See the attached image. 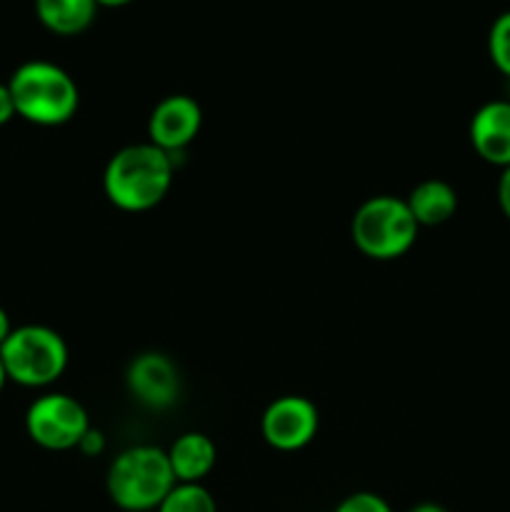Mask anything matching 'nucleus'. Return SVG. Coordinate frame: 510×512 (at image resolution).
Returning <instances> with one entry per match:
<instances>
[{
    "mask_svg": "<svg viewBox=\"0 0 510 512\" xmlns=\"http://www.w3.org/2000/svg\"><path fill=\"white\" fill-rule=\"evenodd\" d=\"M175 158L153 143H133L108 160L103 173L105 198L125 213H148L173 188Z\"/></svg>",
    "mask_w": 510,
    "mask_h": 512,
    "instance_id": "obj_1",
    "label": "nucleus"
},
{
    "mask_svg": "<svg viewBox=\"0 0 510 512\" xmlns=\"http://www.w3.org/2000/svg\"><path fill=\"white\" fill-rule=\"evenodd\" d=\"M15 115L33 125L55 128L75 118L80 90L73 75L50 60H28L8 80Z\"/></svg>",
    "mask_w": 510,
    "mask_h": 512,
    "instance_id": "obj_2",
    "label": "nucleus"
},
{
    "mask_svg": "<svg viewBox=\"0 0 510 512\" xmlns=\"http://www.w3.org/2000/svg\"><path fill=\"white\" fill-rule=\"evenodd\" d=\"M168 453L155 445H133L110 463L105 475L108 498L125 512L158 510L165 495L175 488Z\"/></svg>",
    "mask_w": 510,
    "mask_h": 512,
    "instance_id": "obj_3",
    "label": "nucleus"
},
{
    "mask_svg": "<svg viewBox=\"0 0 510 512\" xmlns=\"http://www.w3.org/2000/svg\"><path fill=\"white\" fill-rule=\"evenodd\" d=\"M418 230L420 225L415 223L405 198L375 195L355 210L350 238L365 258L395 260L413 248Z\"/></svg>",
    "mask_w": 510,
    "mask_h": 512,
    "instance_id": "obj_4",
    "label": "nucleus"
},
{
    "mask_svg": "<svg viewBox=\"0 0 510 512\" xmlns=\"http://www.w3.org/2000/svg\"><path fill=\"white\" fill-rule=\"evenodd\" d=\"M8 380L23 388H48L68 368V345L48 325H20L0 345Z\"/></svg>",
    "mask_w": 510,
    "mask_h": 512,
    "instance_id": "obj_5",
    "label": "nucleus"
},
{
    "mask_svg": "<svg viewBox=\"0 0 510 512\" xmlns=\"http://www.w3.org/2000/svg\"><path fill=\"white\" fill-rule=\"evenodd\" d=\"M25 430L35 445L53 453L78 450L90 430L88 410L78 398L65 393H45L30 403L25 413Z\"/></svg>",
    "mask_w": 510,
    "mask_h": 512,
    "instance_id": "obj_6",
    "label": "nucleus"
},
{
    "mask_svg": "<svg viewBox=\"0 0 510 512\" xmlns=\"http://www.w3.org/2000/svg\"><path fill=\"white\" fill-rule=\"evenodd\" d=\"M320 413L313 400L303 395H283L265 408L260 418V433L270 448L280 453H295L310 445L318 435Z\"/></svg>",
    "mask_w": 510,
    "mask_h": 512,
    "instance_id": "obj_7",
    "label": "nucleus"
},
{
    "mask_svg": "<svg viewBox=\"0 0 510 512\" xmlns=\"http://www.w3.org/2000/svg\"><path fill=\"white\" fill-rule=\"evenodd\" d=\"M203 128V108L195 98L183 93L168 95L153 108L148 118V143L158 145L168 155L183 153Z\"/></svg>",
    "mask_w": 510,
    "mask_h": 512,
    "instance_id": "obj_8",
    "label": "nucleus"
},
{
    "mask_svg": "<svg viewBox=\"0 0 510 512\" xmlns=\"http://www.w3.org/2000/svg\"><path fill=\"white\" fill-rule=\"evenodd\" d=\"M128 393L140 405L150 410H168L180 398V373L178 365L163 353H140L130 360L128 373H125Z\"/></svg>",
    "mask_w": 510,
    "mask_h": 512,
    "instance_id": "obj_9",
    "label": "nucleus"
},
{
    "mask_svg": "<svg viewBox=\"0 0 510 512\" xmlns=\"http://www.w3.org/2000/svg\"><path fill=\"white\" fill-rule=\"evenodd\" d=\"M470 145L490 165H510V100H490L470 120Z\"/></svg>",
    "mask_w": 510,
    "mask_h": 512,
    "instance_id": "obj_10",
    "label": "nucleus"
},
{
    "mask_svg": "<svg viewBox=\"0 0 510 512\" xmlns=\"http://www.w3.org/2000/svg\"><path fill=\"white\" fill-rule=\"evenodd\" d=\"M165 453H168L170 470L178 483H203L213 473L215 460H218V448L213 440L195 430L178 435Z\"/></svg>",
    "mask_w": 510,
    "mask_h": 512,
    "instance_id": "obj_11",
    "label": "nucleus"
},
{
    "mask_svg": "<svg viewBox=\"0 0 510 512\" xmlns=\"http://www.w3.org/2000/svg\"><path fill=\"white\" fill-rule=\"evenodd\" d=\"M415 223L420 228H435V225L448 223L458 210V193L450 183L440 178H428L415 185L410 195L405 198Z\"/></svg>",
    "mask_w": 510,
    "mask_h": 512,
    "instance_id": "obj_12",
    "label": "nucleus"
},
{
    "mask_svg": "<svg viewBox=\"0 0 510 512\" xmlns=\"http://www.w3.org/2000/svg\"><path fill=\"white\" fill-rule=\"evenodd\" d=\"M100 5L95 0H35V15L50 33L80 35L93 25Z\"/></svg>",
    "mask_w": 510,
    "mask_h": 512,
    "instance_id": "obj_13",
    "label": "nucleus"
},
{
    "mask_svg": "<svg viewBox=\"0 0 510 512\" xmlns=\"http://www.w3.org/2000/svg\"><path fill=\"white\" fill-rule=\"evenodd\" d=\"M155 512H218V503L203 483H175Z\"/></svg>",
    "mask_w": 510,
    "mask_h": 512,
    "instance_id": "obj_14",
    "label": "nucleus"
},
{
    "mask_svg": "<svg viewBox=\"0 0 510 512\" xmlns=\"http://www.w3.org/2000/svg\"><path fill=\"white\" fill-rule=\"evenodd\" d=\"M488 55L495 68L510 78V10L500 13L488 30Z\"/></svg>",
    "mask_w": 510,
    "mask_h": 512,
    "instance_id": "obj_15",
    "label": "nucleus"
},
{
    "mask_svg": "<svg viewBox=\"0 0 510 512\" xmlns=\"http://www.w3.org/2000/svg\"><path fill=\"white\" fill-rule=\"evenodd\" d=\"M335 512H393V508H390L388 500L380 498L378 493L360 490V493L348 495V498L335 508Z\"/></svg>",
    "mask_w": 510,
    "mask_h": 512,
    "instance_id": "obj_16",
    "label": "nucleus"
},
{
    "mask_svg": "<svg viewBox=\"0 0 510 512\" xmlns=\"http://www.w3.org/2000/svg\"><path fill=\"white\" fill-rule=\"evenodd\" d=\"M78 450L83 455H88V458H95V455L103 453V450H105L103 430H98V428H93V425H90V430L83 435V440H80Z\"/></svg>",
    "mask_w": 510,
    "mask_h": 512,
    "instance_id": "obj_17",
    "label": "nucleus"
},
{
    "mask_svg": "<svg viewBox=\"0 0 510 512\" xmlns=\"http://www.w3.org/2000/svg\"><path fill=\"white\" fill-rule=\"evenodd\" d=\"M13 118H15L13 95H10L8 83H0V128H3V125H8Z\"/></svg>",
    "mask_w": 510,
    "mask_h": 512,
    "instance_id": "obj_18",
    "label": "nucleus"
},
{
    "mask_svg": "<svg viewBox=\"0 0 510 512\" xmlns=\"http://www.w3.org/2000/svg\"><path fill=\"white\" fill-rule=\"evenodd\" d=\"M498 203L505 218L510 220V165L508 168H503V175H500L498 180Z\"/></svg>",
    "mask_w": 510,
    "mask_h": 512,
    "instance_id": "obj_19",
    "label": "nucleus"
},
{
    "mask_svg": "<svg viewBox=\"0 0 510 512\" xmlns=\"http://www.w3.org/2000/svg\"><path fill=\"white\" fill-rule=\"evenodd\" d=\"M10 333H13V325H10V315L5 313V308L0 305V345L5 343V338H8Z\"/></svg>",
    "mask_w": 510,
    "mask_h": 512,
    "instance_id": "obj_20",
    "label": "nucleus"
},
{
    "mask_svg": "<svg viewBox=\"0 0 510 512\" xmlns=\"http://www.w3.org/2000/svg\"><path fill=\"white\" fill-rule=\"evenodd\" d=\"M410 512H448V510H445L443 505H438V503H420V505H415V508Z\"/></svg>",
    "mask_w": 510,
    "mask_h": 512,
    "instance_id": "obj_21",
    "label": "nucleus"
},
{
    "mask_svg": "<svg viewBox=\"0 0 510 512\" xmlns=\"http://www.w3.org/2000/svg\"><path fill=\"white\" fill-rule=\"evenodd\" d=\"M100 8H123V5L133 3V0H95Z\"/></svg>",
    "mask_w": 510,
    "mask_h": 512,
    "instance_id": "obj_22",
    "label": "nucleus"
},
{
    "mask_svg": "<svg viewBox=\"0 0 510 512\" xmlns=\"http://www.w3.org/2000/svg\"><path fill=\"white\" fill-rule=\"evenodd\" d=\"M5 383H8V373H5V365H3V358H0V393H3Z\"/></svg>",
    "mask_w": 510,
    "mask_h": 512,
    "instance_id": "obj_23",
    "label": "nucleus"
}]
</instances>
